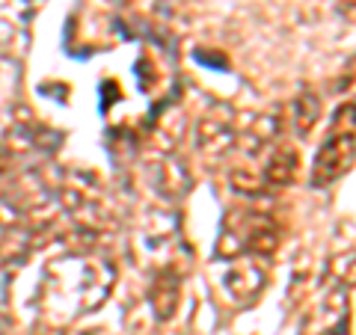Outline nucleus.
I'll list each match as a JSON object with an SVG mask.
<instances>
[{
    "instance_id": "nucleus-6",
    "label": "nucleus",
    "mask_w": 356,
    "mask_h": 335,
    "mask_svg": "<svg viewBox=\"0 0 356 335\" xmlns=\"http://www.w3.org/2000/svg\"><path fill=\"white\" fill-rule=\"evenodd\" d=\"M267 282V273L264 267H259L255 261H247V264H235L226 276V288L229 294L241 300V303H247V300H255L261 294V288Z\"/></svg>"
},
{
    "instance_id": "nucleus-4",
    "label": "nucleus",
    "mask_w": 356,
    "mask_h": 335,
    "mask_svg": "<svg viewBox=\"0 0 356 335\" xmlns=\"http://www.w3.org/2000/svg\"><path fill=\"white\" fill-rule=\"evenodd\" d=\"M300 154L288 146L270 149L264 154V161L259 166V187L261 190H285L297 178Z\"/></svg>"
},
{
    "instance_id": "nucleus-1",
    "label": "nucleus",
    "mask_w": 356,
    "mask_h": 335,
    "mask_svg": "<svg viewBox=\"0 0 356 335\" xmlns=\"http://www.w3.org/2000/svg\"><path fill=\"white\" fill-rule=\"evenodd\" d=\"M113 267L102 259L69 255L48 264L42 282V303L54 318H77L81 311H92L110 297Z\"/></svg>"
},
{
    "instance_id": "nucleus-5",
    "label": "nucleus",
    "mask_w": 356,
    "mask_h": 335,
    "mask_svg": "<svg viewBox=\"0 0 356 335\" xmlns=\"http://www.w3.org/2000/svg\"><path fill=\"white\" fill-rule=\"evenodd\" d=\"M238 142V133L226 119V110H214L199 122V149L208 154H222Z\"/></svg>"
},
{
    "instance_id": "nucleus-9",
    "label": "nucleus",
    "mask_w": 356,
    "mask_h": 335,
    "mask_svg": "<svg viewBox=\"0 0 356 335\" xmlns=\"http://www.w3.org/2000/svg\"><path fill=\"white\" fill-rule=\"evenodd\" d=\"M21 238H24V231H21V217L15 205L0 199V252H6Z\"/></svg>"
},
{
    "instance_id": "nucleus-8",
    "label": "nucleus",
    "mask_w": 356,
    "mask_h": 335,
    "mask_svg": "<svg viewBox=\"0 0 356 335\" xmlns=\"http://www.w3.org/2000/svg\"><path fill=\"white\" fill-rule=\"evenodd\" d=\"M321 119V101L315 92H300L291 104V122H294V131L300 137H306V133L318 125Z\"/></svg>"
},
{
    "instance_id": "nucleus-2",
    "label": "nucleus",
    "mask_w": 356,
    "mask_h": 335,
    "mask_svg": "<svg viewBox=\"0 0 356 335\" xmlns=\"http://www.w3.org/2000/svg\"><path fill=\"white\" fill-rule=\"evenodd\" d=\"M280 247V226L261 214V211H235L222 222V234L217 243L220 259H238V255H252V259H267Z\"/></svg>"
},
{
    "instance_id": "nucleus-3",
    "label": "nucleus",
    "mask_w": 356,
    "mask_h": 335,
    "mask_svg": "<svg viewBox=\"0 0 356 335\" xmlns=\"http://www.w3.org/2000/svg\"><path fill=\"white\" fill-rule=\"evenodd\" d=\"M356 161V133L353 131H330L327 142L321 146L312 163L309 181L312 187H330L332 181H339L353 166Z\"/></svg>"
},
{
    "instance_id": "nucleus-7",
    "label": "nucleus",
    "mask_w": 356,
    "mask_h": 335,
    "mask_svg": "<svg viewBox=\"0 0 356 335\" xmlns=\"http://www.w3.org/2000/svg\"><path fill=\"white\" fill-rule=\"evenodd\" d=\"M178 291H181V279H178V273L170 270V267L158 270V276H154V282H152V306L158 311V318L166 320L175 311Z\"/></svg>"
}]
</instances>
